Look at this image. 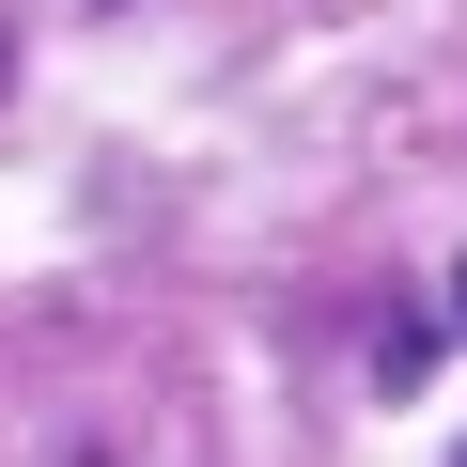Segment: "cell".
<instances>
[{
	"instance_id": "obj_1",
	"label": "cell",
	"mask_w": 467,
	"mask_h": 467,
	"mask_svg": "<svg viewBox=\"0 0 467 467\" xmlns=\"http://www.w3.org/2000/svg\"><path fill=\"white\" fill-rule=\"evenodd\" d=\"M436 327H451V343H467V265H451V312H436Z\"/></svg>"
},
{
	"instance_id": "obj_2",
	"label": "cell",
	"mask_w": 467,
	"mask_h": 467,
	"mask_svg": "<svg viewBox=\"0 0 467 467\" xmlns=\"http://www.w3.org/2000/svg\"><path fill=\"white\" fill-rule=\"evenodd\" d=\"M0 63H16V47H0Z\"/></svg>"
},
{
	"instance_id": "obj_3",
	"label": "cell",
	"mask_w": 467,
	"mask_h": 467,
	"mask_svg": "<svg viewBox=\"0 0 467 467\" xmlns=\"http://www.w3.org/2000/svg\"><path fill=\"white\" fill-rule=\"evenodd\" d=\"M451 467H467V451H451Z\"/></svg>"
}]
</instances>
